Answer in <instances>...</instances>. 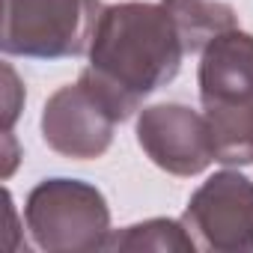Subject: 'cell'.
<instances>
[{"instance_id":"277c9868","label":"cell","mask_w":253,"mask_h":253,"mask_svg":"<svg viewBox=\"0 0 253 253\" xmlns=\"http://www.w3.org/2000/svg\"><path fill=\"white\" fill-rule=\"evenodd\" d=\"M101 12V0H3L0 48L27 60L84 57Z\"/></svg>"},{"instance_id":"ba28073f","label":"cell","mask_w":253,"mask_h":253,"mask_svg":"<svg viewBox=\"0 0 253 253\" xmlns=\"http://www.w3.org/2000/svg\"><path fill=\"white\" fill-rule=\"evenodd\" d=\"M161 3L179 24L188 54H203L214 36L238 27L235 9L220 0H161Z\"/></svg>"},{"instance_id":"7a4b0ae2","label":"cell","mask_w":253,"mask_h":253,"mask_svg":"<svg viewBox=\"0 0 253 253\" xmlns=\"http://www.w3.org/2000/svg\"><path fill=\"white\" fill-rule=\"evenodd\" d=\"M200 101L209 122L214 161L253 164V36L232 27L200 54Z\"/></svg>"},{"instance_id":"52a82bcc","label":"cell","mask_w":253,"mask_h":253,"mask_svg":"<svg viewBox=\"0 0 253 253\" xmlns=\"http://www.w3.org/2000/svg\"><path fill=\"white\" fill-rule=\"evenodd\" d=\"M137 143L158 170L182 179L200 176L214 161V143L206 116L179 101L140 110Z\"/></svg>"},{"instance_id":"9c48e42d","label":"cell","mask_w":253,"mask_h":253,"mask_svg":"<svg viewBox=\"0 0 253 253\" xmlns=\"http://www.w3.org/2000/svg\"><path fill=\"white\" fill-rule=\"evenodd\" d=\"M104 250H155V253H194L200 250L188 226L173 217H152L134 226L110 232Z\"/></svg>"},{"instance_id":"6da1fadb","label":"cell","mask_w":253,"mask_h":253,"mask_svg":"<svg viewBox=\"0 0 253 253\" xmlns=\"http://www.w3.org/2000/svg\"><path fill=\"white\" fill-rule=\"evenodd\" d=\"M188 48L179 24L164 3H113L104 6L89 45V66L81 72L110 101L125 122L146 95L167 86Z\"/></svg>"},{"instance_id":"5b68a950","label":"cell","mask_w":253,"mask_h":253,"mask_svg":"<svg viewBox=\"0 0 253 253\" xmlns=\"http://www.w3.org/2000/svg\"><path fill=\"white\" fill-rule=\"evenodd\" d=\"M182 223L200 250L250 253L253 250V182L238 170L209 176L188 200Z\"/></svg>"},{"instance_id":"3957f363","label":"cell","mask_w":253,"mask_h":253,"mask_svg":"<svg viewBox=\"0 0 253 253\" xmlns=\"http://www.w3.org/2000/svg\"><path fill=\"white\" fill-rule=\"evenodd\" d=\"M30 238L45 253H92L110 238V206L104 194L81 179H45L24 203Z\"/></svg>"},{"instance_id":"8992f818","label":"cell","mask_w":253,"mask_h":253,"mask_svg":"<svg viewBox=\"0 0 253 253\" xmlns=\"http://www.w3.org/2000/svg\"><path fill=\"white\" fill-rule=\"evenodd\" d=\"M116 110L92 86L86 75L75 84L60 86L42 107V140L63 158L92 161L101 158L113 143Z\"/></svg>"}]
</instances>
